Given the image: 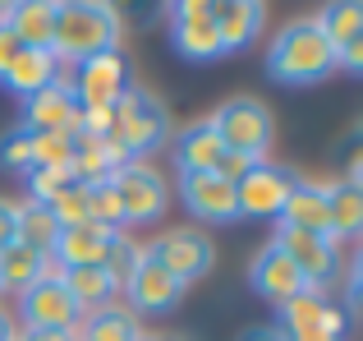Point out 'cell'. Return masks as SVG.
I'll list each match as a JSON object with an SVG mask.
<instances>
[{
	"instance_id": "obj_6",
	"label": "cell",
	"mask_w": 363,
	"mask_h": 341,
	"mask_svg": "<svg viewBox=\"0 0 363 341\" xmlns=\"http://www.w3.org/2000/svg\"><path fill=\"white\" fill-rule=\"evenodd\" d=\"M111 185H116L120 194V207H124V226H147V222H161L170 207V185L161 170L143 166V162H129L120 166L116 175H111Z\"/></svg>"
},
{
	"instance_id": "obj_27",
	"label": "cell",
	"mask_w": 363,
	"mask_h": 341,
	"mask_svg": "<svg viewBox=\"0 0 363 341\" xmlns=\"http://www.w3.org/2000/svg\"><path fill=\"white\" fill-rule=\"evenodd\" d=\"M313 23L322 28V37H327L336 51L363 42V5H354V0H336V5H327Z\"/></svg>"
},
{
	"instance_id": "obj_21",
	"label": "cell",
	"mask_w": 363,
	"mask_h": 341,
	"mask_svg": "<svg viewBox=\"0 0 363 341\" xmlns=\"http://www.w3.org/2000/svg\"><path fill=\"white\" fill-rule=\"evenodd\" d=\"M0 23L14 33V42L23 51H51V33H55V5L51 0H18V5H5V18Z\"/></svg>"
},
{
	"instance_id": "obj_39",
	"label": "cell",
	"mask_w": 363,
	"mask_h": 341,
	"mask_svg": "<svg viewBox=\"0 0 363 341\" xmlns=\"http://www.w3.org/2000/svg\"><path fill=\"white\" fill-rule=\"evenodd\" d=\"M9 332H14V318H9L5 309H0V341H9Z\"/></svg>"
},
{
	"instance_id": "obj_25",
	"label": "cell",
	"mask_w": 363,
	"mask_h": 341,
	"mask_svg": "<svg viewBox=\"0 0 363 341\" xmlns=\"http://www.w3.org/2000/svg\"><path fill=\"white\" fill-rule=\"evenodd\" d=\"M83 332H74L79 341H143V323L120 305H106V309H92L88 318H79Z\"/></svg>"
},
{
	"instance_id": "obj_4",
	"label": "cell",
	"mask_w": 363,
	"mask_h": 341,
	"mask_svg": "<svg viewBox=\"0 0 363 341\" xmlns=\"http://www.w3.org/2000/svg\"><path fill=\"white\" fill-rule=\"evenodd\" d=\"M212 125H216V134H221L225 153H244V157H253V162H267V148H272V139H276V120L262 102H253V97L225 102V107H216Z\"/></svg>"
},
{
	"instance_id": "obj_31",
	"label": "cell",
	"mask_w": 363,
	"mask_h": 341,
	"mask_svg": "<svg viewBox=\"0 0 363 341\" xmlns=\"http://www.w3.org/2000/svg\"><path fill=\"white\" fill-rule=\"evenodd\" d=\"M51 217L60 226H79V222H88V185H83V180H74L69 189H65V194H55L51 203Z\"/></svg>"
},
{
	"instance_id": "obj_8",
	"label": "cell",
	"mask_w": 363,
	"mask_h": 341,
	"mask_svg": "<svg viewBox=\"0 0 363 341\" xmlns=\"http://www.w3.org/2000/svg\"><path fill=\"white\" fill-rule=\"evenodd\" d=\"M281 314V337H345L350 314L327 296V291H299L285 305H276Z\"/></svg>"
},
{
	"instance_id": "obj_41",
	"label": "cell",
	"mask_w": 363,
	"mask_h": 341,
	"mask_svg": "<svg viewBox=\"0 0 363 341\" xmlns=\"http://www.w3.org/2000/svg\"><path fill=\"white\" fill-rule=\"evenodd\" d=\"M9 341H18V328H14V332H9Z\"/></svg>"
},
{
	"instance_id": "obj_9",
	"label": "cell",
	"mask_w": 363,
	"mask_h": 341,
	"mask_svg": "<svg viewBox=\"0 0 363 341\" xmlns=\"http://www.w3.org/2000/svg\"><path fill=\"white\" fill-rule=\"evenodd\" d=\"M272 244H281V249H285V259L299 268V277H303V286H308V291H327L331 281H336V272H340L336 240L294 231V226H276V240Z\"/></svg>"
},
{
	"instance_id": "obj_10",
	"label": "cell",
	"mask_w": 363,
	"mask_h": 341,
	"mask_svg": "<svg viewBox=\"0 0 363 341\" xmlns=\"http://www.w3.org/2000/svg\"><path fill=\"white\" fill-rule=\"evenodd\" d=\"M18 328H23V332H42V328L74 332V328H79V305H74L69 291L55 281V272L18 296Z\"/></svg>"
},
{
	"instance_id": "obj_14",
	"label": "cell",
	"mask_w": 363,
	"mask_h": 341,
	"mask_svg": "<svg viewBox=\"0 0 363 341\" xmlns=\"http://www.w3.org/2000/svg\"><path fill=\"white\" fill-rule=\"evenodd\" d=\"M170 42L189 60H216L221 42H216V18L207 0H179L170 5Z\"/></svg>"
},
{
	"instance_id": "obj_26",
	"label": "cell",
	"mask_w": 363,
	"mask_h": 341,
	"mask_svg": "<svg viewBox=\"0 0 363 341\" xmlns=\"http://www.w3.org/2000/svg\"><path fill=\"white\" fill-rule=\"evenodd\" d=\"M55 235H60V222L51 217V207L46 203H18V244L23 249H33V254H46L51 259V249H55Z\"/></svg>"
},
{
	"instance_id": "obj_23",
	"label": "cell",
	"mask_w": 363,
	"mask_h": 341,
	"mask_svg": "<svg viewBox=\"0 0 363 341\" xmlns=\"http://www.w3.org/2000/svg\"><path fill=\"white\" fill-rule=\"evenodd\" d=\"M60 79V60H55L51 51H18L14 55V65L5 70V88L9 92H18V97H33V92H42V88H51V83Z\"/></svg>"
},
{
	"instance_id": "obj_28",
	"label": "cell",
	"mask_w": 363,
	"mask_h": 341,
	"mask_svg": "<svg viewBox=\"0 0 363 341\" xmlns=\"http://www.w3.org/2000/svg\"><path fill=\"white\" fill-rule=\"evenodd\" d=\"M327 207H331V240H354L363 231V185H331L327 194Z\"/></svg>"
},
{
	"instance_id": "obj_42",
	"label": "cell",
	"mask_w": 363,
	"mask_h": 341,
	"mask_svg": "<svg viewBox=\"0 0 363 341\" xmlns=\"http://www.w3.org/2000/svg\"><path fill=\"white\" fill-rule=\"evenodd\" d=\"M143 341H161V337H143Z\"/></svg>"
},
{
	"instance_id": "obj_13",
	"label": "cell",
	"mask_w": 363,
	"mask_h": 341,
	"mask_svg": "<svg viewBox=\"0 0 363 341\" xmlns=\"http://www.w3.org/2000/svg\"><path fill=\"white\" fill-rule=\"evenodd\" d=\"M290 185L294 175L285 166H272V162H257L244 180H235V207L240 217H281L285 198H290Z\"/></svg>"
},
{
	"instance_id": "obj_34",
	"label": "cell",
	"mask_w": 363,
	"mask_h": 341,
	"mask_svg": "<svg viewBox=\"0 0 363 341\" xmlns=\"http://www.w3.org/2000/svg\"><path fill=\"white\" fill-rule=\"evenodd\" d=\"M253 166L257 162H253V157H244V153H221V162H216L212 175H221V180H230V185H235V180H244Z\"/></svg>"
},
{
	"instance_id": "obj_37",
	"label": "cell",
	"mask_w": 363,
	"mask_h": 341,
	"mask_svg": "<svg viewBox=\"0 0 363 341\" xmlns=\"http://www.w3.org/2000/svg\"><path fill=\"white\" fill-rule=\"evenodd\" d=\"M18 341H79V337L74 332H55V328H42V332H23V328H18Z\"/></svg>"
},
{
	"instance_id": "obj_18",
	"label": "cell",
	"mask_w": 363,
	"mask_h": 341,
	"mask_svg": "<svg viewBox=\"0 0 363 341\" xmlns=\"http://www.w3.org/2000/svg\"><path fill=\"white\" fill-rule=\"evenodd\" d=\"M248 281H253V291L262 300H272V305H285L290 296L308 291V286H303V277H299V268L285 259L281 244H262V249H257L253 268H248Z\"/></svg>"
},
{
	"instance_id": "obj_30",
	"label": "cell",
	"mask_w": 363,
	"mask_h": 341,
	"mask_svg": "<svg viewBox=\"0 0 363 341\" xmlns=\"http://www.w3.org/2000/svg\"><path fill=\"white\" fill-rule=\"evenodd\" d=\"M69 185H74V166H33L28 170V198L33 203H51Z\"/></svg>"
},
{
	"instance_id": "obj_24",
	"label": "cell",
	"mask_w": 363,
	"mask_h": 341,
	"mask_svg": "<svg viewBox=\"0 0 363 341\" xmlns=\"http://www.w3.org/2000/svg\"><path fill=\"white\" fill-rule=\"evenodd\" d=\"M55 263L46 259V254H33L23 249V244H9V249H0V291H18L23 296L28 286H37L42 277H51Z\"/></svg>"
},
{
	"instance_id": "obj_7",
	"label": "cell",
	"mask_w": 363,
	"mask_h": 341,
	"mask_svg": "<svg viewBox=\"0 0 363 341\" xmlns=\"http://www.w3.org/2000/svg\"><path fill=\"white\" fill-rule=\"evenodd\" d=\"M143 249H147L152 259H157L161 268H166L170 277L179 281V286H189V281L207 277V272H212V259H216L212 240H207L198 226H175V231L157 235V240L143 244Z\"/></svg>"
},
{
	"instance_id": "obj_16",
	"label": "cell",
	"mask_w": 363,
	"mask_h": 341,
	"mask_svg": "<svg viewBox=\"0 0 363 341\" xmlns=\"http://www.w3.org/2000/svg\"><path fill=\"white\" fill-rule=\"evenodd\" d=\"M179 198L184 207L198 217V222H216V226H230L240 222V207H235V185L221 175H179Z\"/></svg>"
},
{
	"instance_id": "obj_22",
	"label": "cell",
	"mask_w": 363,
	"mask_h": 341,
	"mask_svg": "<svg viewBox=\"0 0 363 341\" xmlns=\"http://www.w3.org/2000/svg\"><path fill=\"white\" fill-rule=\"evenodd\" d=\"M212 18H216L221 55H230V51H244V46L262 33L267 9L257 5V0H225V5H212Z\"/></svg>"
},
{
	"instance_id": "obj_36",
	"label": "cell",
	"mask_w": 363,
	"mask_h": 341,
	"mask_svg": "<svg viewBox=\"0 0 363 341\" xmlns=\"http://www.w3.org/2000/svg\"><path fill=\"white\" fill-rule=\"evenodd\" d=\"M18 51H23V46H18V42H14V33L0 23V79H5V70L14 65V55H18Z\"/></svg>"
},
{
	"instance_id": "obj_19",
	"label": "cell",
	"mask_w": 363,
	"mask_h": 341,
	"mask_svg": "<svg viewBox=\"0 0 363 341\" xmlns=\"http://www.w3.org/2000/svg\"><path fill=\"white\" fill-rule=\"evenodd\" d=\"M221 153H225V144H221V134H216L212 116L184 125V129H179V139H175V166H179V175H207V170H216Z\"/></svg>"
},
{
	"instance_id": "obj_29",
	"label": "cell",
	"mask_w": 363,
	"mask_h": 341,
	"mask_svg": "<svg viewBox=\"0 0 363 341\" xmlns=\"http://www.w3.org/2000/svg\"><path fill=\"white\" fill-rule=\"evenodd\" d=\"M88 222L106 226V231H120L124 226V207H120V194H116V185H111V175L88 185Z\"/></svg>"
},
{
	"instance_id": "obj_11",
	"label": "cell",
	"mask_w": 363,
	"mask_h": 341,
	"mask_svg": "<svg viewBox=\"0 0 363 341\" xmlns=\"http://www.w3.org/2000/svg\"><path fill=\"white\" fill-rule=\"evenodd\" d=\"M69 88H74V102H79V107H116L124 97V88H129V65H124L120 51L79 60Z\"/></svg>"
},
{
	"instance_id": "obj_40",
	"label": "cell",
	"mask_w": 363,
	"mask_h": 341,
	"mask_svg": "<svg viewBox=\"0 0 363 341\" xmlns=\"http://www.w3.org/2000/svg\"><path fill=\"white\" fill-rule=\"evenodd\" d=\"M285 341H345V337H285Z\"/></svg>"
},
{
	"instance_id": "obj_17",
	"label": "cell",
	"mask_w": 363,
	"mask_h": 341,
	"mask_svg": "<svg viewBox=\"0 0 363 341\" xmlns=\"http://www.w3.org/2000/svg\"><path fill=\"white\" fill-rule=\"evenodd\" d=\"M331 185H318V180H294L290 198H285L276 226H294V231H308V235H327L331 240V207H327Z\"/></svg>"
},
{
	"instance_id": "obj_38",
	"label": "cell",
	"mask_w": 363,
	"mask_h": 341,
	"mask_svg": "<svg viewBox=\"0 0 363 341\" xmlns=\"http://www.w3.org/2000/svg\"><path fill=\"white\" fill-rule=\"evenodd\" d=\"M240 341H285L276 328H248V332H240Z\"/></svg>"
},
{
	"instance_id": "obj_1",
	"label": "cell",
	"mask_w": 363,
	"mask_h": 341,
	"mask_svg": "<svg viewBox=\"0 0 363 341\" xmlns=\"http://www.w3.org/2000/svg\"><path fill=\"white\" fill-rule=\"evenodd\" d=\"M267 74L285 88H313L327 74H336V46L322 37L313 18H294L267 46Z\"/></svg>"
},
{
	"instance_id": "obj_35",
	"label": "cell",
	"mask_w": 363,
	"mask_h": 341,
	"mask_svg": "<svg viewBox=\"0 0 363 341\" xmlns=\"http://www.w3.org/2000/svg\"><path fill=\"white\" fill-rule=\"evenodd\" d=\"M9 244H18V203L0 198V249H9Z\"/></svg>"
},
{
	"instance_id": "obj_12",
	"label": "cell",
	"mask_w": 363,
	"mask_h": 341,
	"mask_svg": "<svg viewBox=\"0 0 363 341\" xmlns=\"http://www.w3.org/2000/svg\"><path fill=\"white\" fill-rule=\"evenodd\" d=\"M28 134H69L79 139V102H74V88L69 79H55L51 88L33 92L23 102V125Z\"/></svg>"
},
{
	"instance_id": "obj_2",
	"label": "cell",
	"mask_w": 363,
	"mask_h": 341,
	"mask_svg": "<svg viewBox=\"0 0 363 341\" xmlns=\"http://www.w3.org/2000/svg\"><path fill=\"white\" fill-rule=\"evenodd\" d=\"M120 46V9L101 0H65L55 5V33H51V55L55 60H92Z\"/></svg>"
},
{
	"instance_id": "obj_20",
	"label": "cell",
	"mask_w": 363,
	"mask_h": 341,
	"mask_svg": "<svg viewBox=\"0 0 363 341\" xmlns=\"http://www.w3.org/2000/svg\"><path fill=\"white\" fill-rule=\"evenodd\" d=\"M55 281H60L65 291H69V300L79 305V314L83 309H106V305H116V296H120V277L101 263V268H55Z\"/></svg>"
},
{
	"instance_id": "obj_3",
	"label": "cell",
	"mask_w": 363,
	"mask_h": 341,
	"mask_svg": "<svg viewBox=\"0 0 363 341\" xmlns=\"http://www.w3.org/2000/svg\"><path fill=\"white\" fill-rule=\"evenodd\" d=\"M116 144L124 148L129 162H143V157L161 153L170 139V111L161 107L157 92L147 88H124V97L116 102V125H111Z\"/></svg>"
},
{
	"instance_id": "obj_5",
	"label": "cell",
	"mask_w": 363,
	"mask_h": 341,
	"mask_svg": "<svg viewBox=\"0 0 363 341\" xmlns=\"http://www.w3.org/2000/svg\"><path fill=\"white\" fill-rule=\"evenodd\" d=\"M120 291L129 296L133 318L138 314H170V309L179 305V296H184V286H179L147 249H133L129 268H124V277H120Z\"/></svg>"
},
{
	"instance_id": "obj_32",
	"label": "cell",
	"mask_w": 363,
	"mask_h": 341,
	"mask_svg": "<svg viewBox=\"0 0 363 341\" xmlns=\"http://www.w3.org/2000/svg\"><path fill=\"white\" fill-rule=\"evenodd\" d=\"M33 166H74L69 134H33Z\"/></svg>"
},
{
	"instance_id": "obj_15",
	"label": "cell",
	"mask_w": 363,
	"mask_h": 341,
	"mask_svg": "<svg viewBox=\"0 0 363 341\" xmlns=\"http://www.w3.org/2000/svg\"><path fill=\"white\" fill-rule=\"evenodd\" d=\"M116 244H120V231H106V226H97V222L60 226L51 263L55 268H101V263H111Z\"/></svg>"
},
{
	"instance_id": "obj_33",
	"label": "cell",
	"mask_w": 363,
	"mask_h": 341,
	"mask_svg": "<svg viewBox=\"0 0 363 341\" xmlns=\"http://www.w3.org/2000/svg\"><path fill=\"white\" fill-rule=\"evenodd\" d=\"M0 166L5 170H33V134L28 129H9L0 139Z\"/></svg>"
}]
</instances>
